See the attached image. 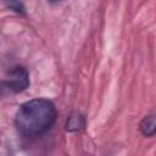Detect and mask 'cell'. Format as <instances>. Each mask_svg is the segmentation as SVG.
<instances>
[{
  "mask_svg": "<svg viewBox=\"0 0 156 156\" xmlns=\"http://www.w3.org/2000/svg\"><path fill=\"white\" fill-rule=\"evenodd\" d=\"M140 132L143 133V135L145 136H154L156 134V121L154 117L147 116L144 117L139 124Z\"/></svg>",
  "mask_w": 156,
  "mask_h": 156,
  "instance_id": "obj_4",
  "label": "cell"
},
{
  "mask_svg": "<svg viewBox=\"0 0 156 156\" xmlns=\"http://www.w3.org/2000/svg\"><path fill=\"white\" fill-rule=\"evenodd\" d=\"M2 90L7 89L9 93H21L29 87V73L22 67L17 66L10 71L9 78L2 80Z\"/></svg>",
  "mask_w": 156,
  "mask_h": 156,
  "instance_id": "obj_2",
  "label": "cell"
},
{
  "mask_svg": "<svg viewBox=\"0 0 156 156\" xmlns=\"http://www.w3.org/2000/svg\"><path fill=\"white\" fill-rule=\"evenodd\" d=\"M56 107L48 99H33L20 106L15 117L18 133L26 138H35L46 133L56 121Z\"/></svg>",
  "mask_w": 156,
  "mask_h": 156,
  "instance_id": "obj_1",
  "label": "cell"
},
{
  "mask_svg": "<svg viewBox=\"0 0 156 156\" xmlns=\"http://www.w3.org/2000/svg\"><path fill=\"white\" fill-rule=\"evenodd\" d=\"M49 2H51V4H57V2H61V1H63V0H48Z\"/></svg>",
  "mask_w": 156,
  "mask_h": 156,
  "instance_id": "obj_6",
  "label": "cell"
},
{
  "mask_svg": "<svg viewBox=\"0 0 156 156\" xmlns=\"http://www.w3.org/2000/svg\"><path fill=\"white\" fill-rule=\"evenodd\" d=\"M4 4L7 9L20 13V15H24L26 13V7L23 5V2L21 0H4Z\"/></svg>",
  "mask_w": 156,
  "mask_h": 156,
  "instance_id": "obj_5",
  "label": "cell"
},
{
  "mask_svg": "<svg viewBox=\"0 0 156 156\" xmlns=\"http://www.w3.org/2000/svg\"><path fill=\"white\" fill-rule=\"evenodd\" d=\"M85 126V119L83 115L79 112H72L66 122V130L67 132H78L83 129Z\"/></svg>",
  "mask_w": 156,
  "mask_h": 156,
  "instance_id": "obj_3",
  "label": "cell"
}]
</instances>
